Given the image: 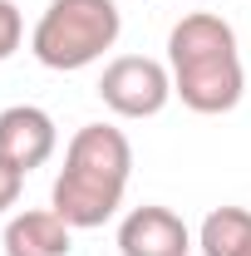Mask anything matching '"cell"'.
<instances>
[{
	"label": "cell",
	"instance_id": "52a82bcc",
	"mask_svg": "<svg viewBox=\"0 0 251 256\" xmlns=\"http://www.w3.org/2000/svg\"><path fill=\"white\" fill-rule=\"evenodd\" d=\"M74 226L54 207H30L5 222V256H69Z\"/></svg>",
	"mask_w": 251,
	"mask_h": 256
},
{
	"label": "cell",
	"instance_id": "6da1fadb",
	"mask_svg": "<svg viewBox=\"0 0 251 256\" xmlns=\"http://www.w3.org/2000/svg\"><path fill=\"white\" fill-rule=\"evenodd\" d=\"M128 172H133V143L124 138V128L84 124L64 148V168L54 178L50 207L74 232H94L124 207Z\"/></svg>",
	"mask_w": 251,
	"mask_h": 256
},
{
	"label": "cell",
	"instance_id": "7a4b0ae2",
	"mask_svg": "<svg viewBox=\"0 0 251 256\" xmlns=\"http://www.w3.org/2000/svg\"><path fill=\"white\" fill-rule=\"evenodd\" d=\"M168 69H172V94L192 114H232L246 94V69L236 50V30L212 15L192 10L168 34Z\"/></svg>",
	"mask_w": 251,
	"mask_h": 256
},
{
	"label": "cell",
	"instance_id": "5b68a950",
	"mask_svg": "<svg viewBox=\"0 0 251 256\" xmlns=\"http://www.w3.org/2000/svg\"><path fill=\"white\" fill-rule=\"evenodd\" d=\"M54 148H60V128H54V118L44 108L10 104L0 114V158L10 162V168H20V172L44 168V162L54 158Z\"/></svg>",
	"mask_w": 251,
	"mask_h": 256
},
{
	"label": "cell",
	"instance_id": "8fae6325",
	"mask_svg": "<svg viewBox=\"0 0 251 256\" xmlns=\"http://www.w3.org/2000/svg\"><path fill=\"white\" fill-rule=\"evenodd\" d=\"M246 256H251V246H246Z\"/></svg>",
	"mask_w": 251,
	"mask_h": 256
},
{
	"label": "cell",
	"instance_id": "ba28073f",
	"mask_svg": "<svg viewBox=\"0 0 251 256\" xmlns=\"http://www.w3.org/2000/svg\"><path fill=\"white\" fill-rule=\"evenodd\" d=\"M202 256H246L251 246V212L246 207H212L197 232Z\"/></svg>",
	"mask_w": 251,
	"mask_h": 256
},
{
	"label": "cell",
	"instance_id": "8992f818",
	"mask_svg": "<svg viewBox=\"0 0 251 256\" xmlns=\"http://www.w3.org/2000/svg\"><path fill=\"white\" fill-rule=\"evenodd\" d=\"M118 252L124 256H188L192 232L172 207H133L118 222Z\"/></svg>",
	"mask_w": 251,
	"mask_h": 256
},
{
	"label": "cell",
	"instance_id": "3957f363",
	"mask_svg": "<svg viewBox=\"0 0 251 256\" xmlns=\"http://www.w3.org/2000/svg\"><path fill=\"white\" fill-rule=\"evenodd\" d=\"M118 30H124L118 0H50L30 34V50L44 69L74 74L104 60V50L118 44Z\"/></svg>",
	"mask_w": 251,
	"mask_h": 256
},
{
	"label": "cell",
	"instance_id": "9c48e42d",
	"mask_svg": "<svg viewBox=\"0 0 251 256\" xmlns=\"http://www.w3.org/2000/svg\"><path fill=\"white\" fill-rule=\"evenodd\" d=\"M25 40V20H20V5L15 0H0V60H10Z\"/></svg>",
	"mask_w": 251,
	"mask_h": 256
},
{
	"label": "cell",
	"instance_id": "30bf717a",
	"mask_svg": "<svg viewBox=\"0 0 251 256\" xmlns=\"http://www.w3.org/2000/svg\"><path fill=\"white\" fill-rule=\"evenodd\" d=\"M20 188H25V172H20V168H10V162L0 158V212L20 202Z\"/></svg>",
	"mask_w": 251,
	"mask_h": 256
},
{
	"label": "cell",
	"instance_id": "277c9868",
	"mask_svg": "<svg viewBox=\"0 0 251 256\" xmlns=\"http://www.w3.org/2000/svg\"><path fill=\"white\" fill-rule=\"evenodd\" d=\"M98 98L118 118H158L172 98V69L148 54H118L98 79Z\"/></svg>",
	"mask_w": 251,
	"mask_h": 256
}]
</instances>
